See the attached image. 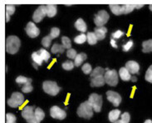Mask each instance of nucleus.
<instances>
[{
    "mask_svg": "<svg viewBox=\"0 0 152 123\" xmlns=\"http://www.w3.org/2000/svg\"><path fill=\"white\" fill-rule=\"evenodd\" d=\"M21 41L16 36H9L6 39V51L10 55L16 54L20 48Z\"/></svg>",
    "mask_w": 152,
    "mask_h": 123,
    "instance_id": "nucleus-1",
    "label": "nucleus"
},
{
    "mask_svg": "<svg viewBox=\"0 0 152 123\" xmlns=\"http://www.w3.org/2000/svg\"><path fill=\"white\" fill-rule=\"evenodd\" d=\"M93 107L91 105V103L88 101H86L79 106L77 113L80 117L90 119L93 116Z\"/></svg>",
    "mask_w": 152,
    "mask_h": 123,
    "instance_id": "nucleus-2",
    "label": "nucleus"
},
{
    "mask_svg": "<svg viewBox=\"0 0 152 123\" xmlns=\"http://www.w3.org/2000/svg\"><path fill=\"white\" fill-rule=\"evenodd\" d=\"M22 117L24 118L28 123H40L35 116V110L34 107L26 106L23 107L22 111Z\"/></svg>",
    "mask_w": 152,
    "mask_h": 123,
    "instance_id": "nucleus-3",
    "label": "nucleus"
},
{
    "mask_svg": "<svg viewBox=\"0 0 152 123\" xmlns=\"http://www.w3.org/2000/svg\"><path fill=\"white\" fill-rule=\"evenodd\" d=\"M42 88L45 93L52 96H56L61 90V88L53 81H44L42 83Z\"/></svg>",
    "mask_w": 152,
    "mask_h": 123,
    "instance_id": "nucleus-4",
    "label": "nucleus"
},
{
    "mask_svg": "<svg viewBox=\"0 0 152 123\" xmlns=\"http://www.w3.org/2000/svg\"><path fill=\"white\" fill-rule=\"evenodd\" d=\"M24 102V97L19 92H14L11 96V98L8 100V104L9 107H18L23 105V103Z\"/></svg>",
    "mask_w": 152,
    "mask_h": 123,
    "instance_id": "nucleus-5",
    "label": "nucleus"
},
{
    "mask_svg": "<svg viewBox=\"0 0 152 123\" xmlns=\"http://www.w3.org/2000/svg\"><path fill=\"white\" fill-rule=\"evenodd\" d=\"M88 102L91 103V105L93 107V110L96 112L101 111L102 107V96L96 94H92L90 95Z\"/></svg>",
    "mask_w": 152,
    "mask_h": 123,
    "instance_id": "nucleus-6",
    "label": "nucleus"
},
{
    "mask_svg": "<svg viewBox=\"0 0 152 123\" xmlns=\"http://www.w3.org/2000/svg\"><path fill=\"white\" fill-rule=\"evenodd\" d=\"M106 73L104 75L105 78V81L106 83L108 85L112 87H115L117 83H118V74L116 73L115 70H108L106 69Z\"/></svg>",
    "mask_w": 152,
    "mask_h": 123,
    "instance_id": "nucleus-7",
    "label": "nucleus"
},
{
    "mask_svg": "<svg viewBox=\"0 0 152 123\" xmlns=\"http://www.w3.org/2000/svg\"><path fill=\"white\" fill-rule=\"evenodd\" d=\"M109 20V14L107 13V11L102 10L99 11L98 13L95 16L94 22L97 27H102Z\"/></svg>",
    "mask_w": 152,
    "mask_h": 123,
    "instance_id": "nucleus-8",
    "label": "nucleus"
},
{
    "mask_svg": "<svg viewBox=\"0 0 152 123\" xmlns=\"http://www.w3.org/2000/svg\"><path fill=\"white\" fill-rule=\"evenodd\" d=\"M46 16H47V5H40L33 13V19L35 22H40Z\"/></svg>",
    "mask_w": 152,
    "mask_h": 123,
    "instance_id": "nucleus-9",
    "label": "nucleus"
},
{
    "mask_svg": "<svg viewBox=\"0 0 152 123\" xmlns=\"http://www.w3.org/2000/svg\"><path fill=\"white\" fill-rule=\"evenodd\" d=\"M50 115L53 118H55V119L63 120L66 118V111L58 106H53L50 109Z\"/></svg>",
    "mask_w": 152,
    "mask_h": 123,
    "instance_id": "nucleus-10",
    "label": "nucleus"
},
{
    "mask_svg": "<svg viewBox=\"0 0 152 123\" xmlns=\"http://www.w3.org/2000/svg\"><path fill=\"white\" fill-rule=\"evenodd\" d=\"M25 31L28 34V36L31 38H35L39 36L40 31L37 28V27L33 22H29L25 27Z\"/></svg>",
    "mask_w": 152,
    "mask_h": 123,
    "instance_id": "nucleus-11",
    "label": "nucleus"
},
{
    "mask_svg": "<svg viewBox=\"0 0 152 123\" xmlns=\"http://www.w3.org/2000/svg\"><path fill=\"white\" fill-rule=\"evenodd\" d=\"M107 99L111 102L115 107H118L121 102V97L119 94L115 93L114 91H107Z\"/></svg>",
    "mask_w": 152,
    "mask_h": 123,
    "instance_id": "nucleus-12",
    "label": "nucleus"
},
{
    "mask_svg": "<svg viewBox=\"0 0 152 123\" xmlns=\"http://www.w3.org/2000/svg\"><path fill=\"white\" fill-rule=\"evenodd\" d=\"M126 68L127 69V70L131 74H135L139 73L140 65L137 62L134 61V60H130L126 64Z\"/></svg>",
    "mask_w": 152,
    "mask_h": 123,
    "instance_id": "nucleus-13",
    "label": "nucleus"
},
{
    "mask_svg": "<svg viewBox=\"0 0 152 123\" xmlns=\"http://www.w3.org/2000/svg\"><path fill=\"white\" fill-rule=\"evenodd\" d=\"M106 83L104 76H97L91 78V87H102Z\"/></svg>",
    "mask_w": 152,
    "mask_h": 123,
    "instance_id": "nucleus-14",
    "label": "nucleus"
},
{
    "mask_svg": "<svg viewBox=\"0 0 152 123\" xmlns=\"http://www.w3.org/2000/svg\"><path fill=\"white\" fill-rule=\"evenodd\" d=\"M107 32V29L105 27H97L95 28V35L97 38V40L102 41L105 37H106V34Z\"/></svg>",
    "mask_w": 152,
    "mask_h": 123,
    "instance_id": "nucleus-15",
    "label": "nucleus"
},
{
    "mask_svg": "<svg viewBox=\"0 0 152 123\" xmlns=\"http://www.w3.org/2000/svg\"><path fill=\"white\" fill-rule=\"evenodd\" d=\"M119 75L121 78L123 80V81H129L132 79V75L131 73L127 70V69L126 67H122L119 70Z\"/></svg>",
    "mask_w": 152,
    "mask_h": 123,
    "instance_id": "nucleus-16",
    "label": "nucleus"
},
{
    "mask_svg": "<svg viewBox=\"0 0 152 123\" xmlns=\"http://www.w3.org/2000/svg\"><path fill=\"white\" fill-rule=\"evenodd\" d=\"M109 8H111V12H113L115 15H121L124 14V9L122 5L119 4H110Z\"/></svg>",
    "mask_w": 152,
    "mask_h": 123,
    "instance_id": "nucleus-17",
    "label": "nucleus"
},
{
    "mask_svg": "<svg viewBox=\"0 0 152 123\" xmlns=\"http://www.w3.org/2000/svg\"><path fill=\"white\" fill-rule=\"evenodd\" d=\"M75 27H76V28L77 29L78 31L82 32V33L86 32V29H87V27H86V22L82 20V18H79V19H77V20L76 23H75Z\"/></svg>",
    "mask_w": 152,
    "mask_h": 123,
    "instance_id": "nucleus-18",
    "label": "nucleus"
},
{
    "mask_svg": "<svg viewBox=\"0 0 152 123\" xmlns=\"http://www.w3.org/2000/svg\"><path fill=\"white\" fill-rule=\"evenodd\" d=\"M57 14V5L48 4L47 5V16L49 17H53Z\"/></svg>",
    "mask_w": 152,
    "mask_h": 123,
    "instance_id": "nucleus-19",
    "label": "nucleus"
},
{
    "mask_svg": "<svg viewBox=\"0 0 152 123\" xmlns=\"http://www.w3.org/2000/svg\"><path fill=\"white\" fill-rule=\"evenodd\" d=\"M121 116V111L118 109H115V110H112L109 112V121L111 122H116L119 117Z\"/></svg>",
    "mask_w": 152,
    "mask_h": 123,
    "instance_id": "nucleus-20",
    "label": "nucleus"
},
{
    "mask_svg": "<svg viewBox=\"0 0 152 123\" xmlns=\"http://www.w3.org/2000/svg\"><path fill=\"white\" fill-rule=\"evenodd\" d=\"M107 70H104L102 67H96V69L92 70L91 74V78H95V77H97V76H103L105 75V73H106Z\"/></svg>",
    "mask_w": 152,
    "mask_h": 123,
    "instance_id": "nucleus-21",
    "label": "nucleus"
},
{
    "mask_svg": "<svg viewBox=\"0 0 152 123\" xmlns=\"http://www.w3.org/2000/svg\"><path fill=\"white\" fill-rule=\"evenodd\" d=\"M142 46L143 49L142 51L144 53H148V52H151L152 51V39H150L148 41H144L142 43Z\"/></svg>",
    "mask_w": 152,
    "mask_h": 123,
    "instance_id": "nucleus-22",
    "label": "nucleus"
},
{
    "mask_svg": "<svg viewBox=\"0 0 152 123\" xmlns=\"http://www.w3.org/2000/svg\"><path fill=\"white\" fill-rule=\"evenodd\" d=\"M86 57H87V56H86V55L85 53L78 54L77 55V57L75 58L74 65L77 66V67L80 66L82 64V62L86 60Z\"/></svg>",
    "mask_w": 152,
    "mask_h": 123,
    "instance_id": "nucleus-23",
    "label": "nucleus"
},
{
    "mask_svg": "<svg viewBox=\"0 0 152 123\" xmlns=\"http://www.w3.org/2000/svg\"><path fill=\"white\" fill-rule=\"evenodd\" d=\"M52 53L57 54V53H63L64 50H65V48L64 46L62 45H59V44H54L52 47Z\"/></svg>",
    "mask_w": 152,
    "mask_h": 123,
    "instance_id": "nucleus-24",
    "label": "nucleus"
},
{
    "mask_svg": "<svg viewBox=\"0 0 152 123\" xmlns=\"http://www.w3.org/2000/svg\"><path fill=\"white\" fill-rule=\"evenodd\" d=\"M86 37H87V42L89 43V45H95V44H96L97 38L96 37L94 32H88L87 35H86Z\"/></svg>",
    "mask_w": 152,
    "mask_h": 123,
    "instance_id": "nucleus-25",
    "label": "nucleus"
},
{
    "mask_svg": "<svg viewBox=\"0 0 152 123\" xmlns=\"http://www.w3.org/2000/svg\"><path fill=\"white\" fill-rule=\"evenodd\" d=\"M37 53L40 55V56L42 59V60L45 62H48V60H49L50 58V54L48 51H47L45 49H41L39 50L38 51H37Z\"/></svg>",
    "mask_w": 152,
    "mask_h": 123,
    "instance_id": "nucleus-26",
    "label": "nucleus"
},
{
    "mask_svg": "<svg viewBox=\"0 0 152 123\" xmlns=\"http://www.w3.org/2000/svg\"><path fill=\"white\" fill-rule=\"evenodd\" d=\"M32 59H33V62L35 63V64H37V65H42V59L40 56V55L37 53V51L36 52H33L32 54Z\"/></svg>",
    "mask_w": 152,
    "mask_h": 123,
    "instance_id": "nucleus-27",
    "label": "nucleus"
},
{
    "mask_svg": "<svg viewBox=\"0 0 152 123\" xmlns=\"http://www.w3.org/2000/svg\"><path fill=\"white\" fill-rule=\"evenodd\" d=\"M16 83H18V84L25 85V84H27L28 83H32V78H26L24 76H18L16 78Z\"/></svg>",
    "mask_w": 152,
    "mask_h": 123,
    "instance_id": "nucleus-28",
    "label": "nucleus"
},
{
    "mask_svg": "<svg viewBox=\"0 0 152 123\" xmlns=\"http://www.w3.org/2000/svg\"><path fill=\"white\" fill-rule=\"evenodd\" d=\"M130 119H131L130 114L128 112H124L123 114L121 115V118L120 120H117L114 123H129Z\"/></svg>",
    "mask_w": 152,
    "mask_h": 123,
    "instance_id": "nucleus-29",
    "label": "nucleus"
},
{
    "mask_svg": "<svg viewBox=\"0 0 152 123\" xmlns=\"http://www.w3.org/2000/svg\"><path fill=\"white\" fill-rule=\"evenodd\" d=\"M35 116H36V117L37 118V120L39 121V122H41L43 120V118L45 117V113H44V111L42 110L40 107H37L36 109H35Z\"/></svg>",
    "mask_w": 152,
    "mask_h": 123,
    "instance_id": "nucleus-30",
    "label": "nucleus"
},
{
    "mask_svg": "<svg viewBox=\"0 0 152 123\" xmlns=\"http://www.w3.org/2000/svg\"><path fill=\"white\" fill-rule=\"evenodd\" d=\"M122 7L124 9V14H128L136 8V4H123Z\"/></svg>",
    "mask_w": 152,
    "mask_h": 123,
    "instance_id": "nucleus-31",
    "label": "nucleus"
},
{
    "mask_svg": "<svg viewBox=\"0 0 152 123\" xmlns=\"http://www.w3.org/2000/svg\"><path fill=\"white\" fill-rule=\"evenodd\" d=\"M86 40H87V37H86V35L83 34V33L74 38L75 43H77V44H83Z\"/></svg>",
    "mask_w": 152,
    "mask_h": 123,
    "instance_id": "nucleus-32",
    "label": "nucleus"
},
{
    "mask_svg": "<svg viewBox=\"0 0 152 123\" xmlns=\"http://www.w3.org/2000/svg\"><path fill=\"white\" fill-rule=\"evenodd\" d=\"M62 45L64 46L65 49L69 50L72 47V43H71V40L67 37H62Z\"/></svg>",
    "mask_w": 152,
    "mask_h": 123,
    "instance_id": "nucleus-33",
    "label": "nucleus"
},
{
    "mask_svg": "<svg viewBox=\"0 0 152 123\" xmlns=\"http://www.w3.org/2000/svg\"><path fill=\"white\" fill-rule=\"evenodd\" d=\"M51 42H52V37L50 36H47V37H43L42 39V44L45 48L49 47V45H51Z\"/></svg>",
    "mask_w": 152,
    "mask_h": 123,
    "instance_id": "nucleus-34",
    "label": "nucleus"
},
{
    "mask_svg": "<svg viewBox=\"0 0 152 123\" xmlns=\"http://www.w3.org/2000/svg\"><path fill=\"white\" fill-rule=\"evenodd\" d=\"M60 35V30L58 27H53L51 29V32H50V37H52V39H55L58 37V36Z\"/></svg>",
    "mask_w": 152,
    "mask_h": 123,
    "instance_id": "nucleus-35",
    "label": "nucleus"
},
{
    "mask_svg": "<svg viewBox=\"0 0 152 123\" xmlns=\"http://www.w3.org/2000/svg\"><path fill=\"white\" fill-rule=\"evenodd\" d=\"M82 70V71H83V73L85 74H91V72H92L91 66V65H89L88 63H86V64L83 65Z\"/></svg>",
    "mask_w": 152,
    "mask_h": 123,
    "instance_id": "nucleus-36",
    "label": "nucleus"
},
{
    "mask_svg": "<svg viewBox=\"0 0 152 123\" xmlns=\"http://www.w3.org/2000/svg\"><path fill=\"white\" fill-rule=\"evenodd\" d=\"M74 63L72 61H66L62 64V68L65 70H72L74 68Z\"/></svg>",
    "mask_w": 152,
    "mask_h": 123,
    "instance_id": "nucleus-37",
    "label": "nucleus"
},
{
    "mask_svg": "<svg viewBox=\"0 0 152 123\" xmlns=\"http://www.w3.org/2000/svg\"><path fill=\"white\" fill-rule=\"evenodd\" d=\"M6 123H16V116L12 113L6 114Z\"/></svg>",
    "mask_w": 152,
    "mask_h": 123,
    "instance_id": "nucleus-38",
    "label": "nucleus"
},
{
    "mask_svg": "<svg viewBox=\"0 0 152 123\" xmlns=\"http://www.w3.org/2000/svg\"><path fill=\"white\" fill-rule=\"evenodd\" d=\"M145 78V80L148 81L149 83H152V65L149 67V69L147 70V71H146Z\"/></svg>",
    "mask_w": 152,
    "mask_h": 123,
    "instance_id": "nucleus-39",
    "label": "nucleus"
},
{
    "mask_svg": "<svg viewBox=\"0 0 152 123\" xmlns=\"http://www.w3.org/2000/svg\"><path fill=\"white\" fill-rule=\"evenodd\" d=\"M5 8H6V13L9 15H12L15 12V6L12 4H7Z\"/></svg>",
    "mask_w": 152,
    "mask_h": 123,
    "instance_id": "nucleus-40",
    "label": "nucleus"
},
{
    "mask_svg": "<svg viewBox=\"0 0 152 123\" xmlns=\"http://www.w3.org/2000/svg\"><path fill=\"white\" fill-rule=\"evenodd\" d=\"M77 51L75 50L74 49H69L67 50V51H66V56L68 58H70V59H75V58L77 57Z\"/></svg>",
    "mask_w": 152,
    "mask_h": 123,
    "instance_id": "nucleus-41",
    "label": "nucleus"
},
{
    "mask_svg": "<svg viewBox=\"0 0 152 123\" xmlns=\"http://www.w3.org/2000/svg\"><path fill=\"white\" fill-rule=\"evenodd\" d=\"M33 88L32 86V84H31V83H27L25 85H23V88H22V91L23 93H30V92L33 91Z\"/></svg>",
    "mask_w": 152,
    "mask_h": 123,
    "instance_id": "nucleus-42",
    "label": "nucleus"
},
{
    "mask_svg": "<svg viewBox=\"0 0 152 123\" xmlns=\"http://www.w3.org/2000/svg\"><path fill=\"white\" fill-rule=\"evenodd\" d=\"M133 45H134V43H133V41H129L126 44V45H124L123 46H122V50H123V51H125V52H126V51H129L130 50L132 49V47L133 46Z\"/></svg>",
    "mask_w": 152,
    "mask_h": 123,
    "instance_id": "nucleus-43",
    "label": "nucleus"
},
{
    "mask_svg": "<svg viewBox=\"0 0 152 123\" xmlns=\"http://www.w3.org/2000/svg\"><path fill=\"white\" fill-rule=\"evenodd\" d=\"M124 35V32L122 31H121V30H117V31H115V32L112 33V37H113V39H119L121 37H122Z\"/></svg>",
    "mask_w": 152,
    "mask_h": 123,
    "instance_id": "nucleus-44",
    "label": "nucleus"
},
{
    "mask_svg": "<svg viewBox=\"0 0 152 123\" xmlns=\"http://www.w3.org/2000/svg\"><path fill=\"white\" fill-rule=\"evenodd\" d=\"M111 45H112V47H114V48H117V45H116V43H115V39H111Z\"/></svg>",
    "mask_w": 152,
    "mask_h": 123,
    "instance_id": "nucleus-45",
    "label": "nucleus"
},
{
    "mask_svg": "<svg viewBox=\"0 0 152 123\" xmlns=\"http://www.w3.org/2000/svg\"><path fill=\"white\" fill-rule=\"evenodd\" d=\"M143 7H144V4H136V8H137V9L142 8Z\"/></svg>",
    "mask_w": 152,
    "mask_h": 123,
    "instance_id": "nucleus-46",
    "label": "nucleus"
},
{
    "mask_svg": "<svg viewBox=\"0 0 152 123\" xmlns=\"http://www.w3.org/2000/svg\"><path fill=\"white\" fill-rule=\"evenodd\" d=\"M5 16H6V22H8L10 20V15L8 13H5Z\"/></svg>",
    "mask_w": 152,
    "mask_h": 123,
    "instance_id": "nucleus-47",
    "label": "nucleus"
},
{
    "mask_svg": "<svg viewBox=\"0 0 152 123\" xmlns=\"http://www.w3.org/2000/svg\"><path fill=\"white\" fill-rule=\"evenodd\" d=\"M132 82H136V77H132Z\"/></svg>",
    "mask_w": 152,
    "mask_h": 123,
    "instance_id": "nucleus-48",
    "label": "nucleus"
},
{
    "mask_svg": "<svg viewBox=\"0 0 152 123\" xmlns=\"http://www.w3.org/2000/svg\"><path fill=\"white\" fill-rule=\"evenodd\" d=\"M144 123H152L151 120H146Z\"/></svg>",
    "mask_w": 152,
    "mask_h": 123,
    "instance_id": "nucleus-49",
    "label": "nucleus"
},
{
    "mask_svg": "<svg viewBox=\"0 0 152 123\" xmlns=\"http://www.w3.org/2000/svg\"><path fill=\"white\" fill-rule=\"evenodd\" d=\"M149 8H150L151 11H152V4H150V5H149Z\"/></svg>",
    "mask_w": 152,
    "mask_h": 123,
    "instance_id": "nucleus-50",
    "label": "nucleus"
}]
</instances>
